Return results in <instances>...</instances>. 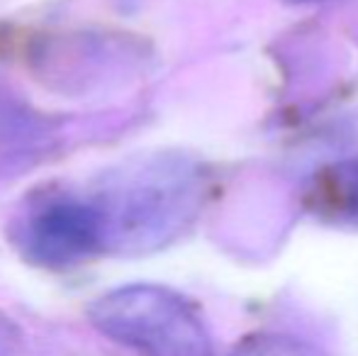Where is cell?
<instances>
[{
  "mask_svg": "<svg viewBox=\"0 0 358 356\" xmlns=\"http://www.w3.org/2000/svg\"><path fill=\"white\" fill-rule=\"evenodd\" d=\"M285 3H312V0H285Z\"/></svg>",
  "mask_w": 358,
  "mask_h": 356,
  "instance_id": "cell-5",
  "label": "cell"
},
{
  "mask_svg": "<svg viewBox=\"0 0 358 356\" xmlns=\"http://www.w3.org/2000/svg\"><path fill=\"white\" fill-rule=\"evenodd\" d=\"M317 213L336 222H358V162L324 171L310 190Z\"/></svg>",
  "mask_w": 358,
  "mask_h": 356,
  "instance_id": "cell-3",
  "label": "cell"
},
{
  "mask_svg": "<svg viewBox=\"0 0 358 356\" xmlns=\"http://www.w3.org/2000/svg\"><path fill=\"white\" fill-rule=\"evenodd\" d=\"M90 320L100 332L142 356H215L200 315L159 285L113 290L90 308Z\"/></svg>",
  "mask_w": 358,
  "mask_h": 356,
  "instance_id": "cell-1",
  "label": "cell"
},
{
  "mask_svg": "<svg viewBox=\"0 0 358 356\" xmlns=\"http://www.w3.org/2000/svg\"><path fill=\"white\" fill-rule=\"evenodd\" d=\"M103 225L95 210L80 205H57L34 218L29 239L32 252L44 262H71L98 244Z\"/></svg>",
  "mask_w": 358,
  "mask_h": 356,
  "instance_id": "cell-2",
  "label": "cell"
},
{
  "mask_svg": "<svg viewBox=\"0 0 358 356\" xmlns=\"http://www.w3.org/2000/svg\"><path fill=\"white\" fill-rule=\"evenodd\" d=\"M231 356H329L322 352L320 347L305 342V339L290 337V334H273V332H261L246 337Z\"/></svg>",
  "mask_w": 358,
  "mask_h": 356,
  "instance_id": "cell-4",
  "label": "cell"
}]
</instances>
